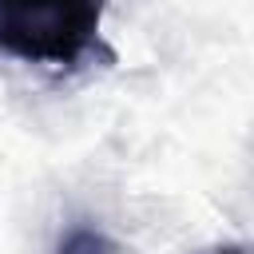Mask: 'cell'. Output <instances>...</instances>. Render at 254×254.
<instances>
[{
  "label": "cell",
  "mask_w": 254,
  "mask_h": 254,
  "mask_svg": "<svg viewBox=\"0 0 254 254\" xmlns=\"http://www.w3.org/2000/svg\"><path fill=\"white\" fill-rule=\"evenodd\" d=\"M107 0H0V52L24 64L75 67L95 52Z\"/></svg>",
  "instance_id": "cell-1"
},
{
  "label": "cell",
  "mask_w": 254,
  "mask_h": 254,
  "mask_svg": "<svg viewBox=\"0 0 254 254\" xmlns=\"http://www.w3.org/2000/svg\"><path fill=\"white\" fill-rule=\"evenodd\" d=\"M56 254H123L115 238H107L103 230L95 226H71L60 242H56Z\"/></svg>",
  "instance_id": "cell-2"
},
{
  "label": "cell",
  "mask_w": 254,
  "mask_h": 254,
  "mask_svg": "<svg viewBox=\"0 0 254 254\" xmlns=\"http://www.w3.org/2000/svg\"><path fill=\"white\" fill-rule=\"evenodd\" d=\"M218 254H246V246H226V250H218Z\"/></svg>",
  "instance_id": "cell-3"
}]
</instances>
